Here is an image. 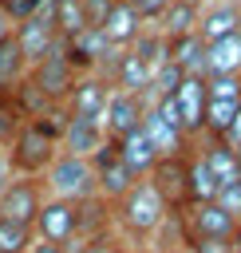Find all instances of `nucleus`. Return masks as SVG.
Listing matches in <instances>:
<instances>
[{
  "label": "nucleus",
  "instance_id": "26",
  "mask_svg": "<svg viewBox=\"0 0 241 253\" xmlns=\"http://www.w3.org/2000/svg\"><path fill=\"white\" fill-rule=\"evenodd\" d=\"M51 28L59 40H71L87 28V16H83V4L79 0H51Z\"/></svg>",
  "mask_w": 241,
  "mask_h": 253
},
{
  "label": "nucleus",
  "instance_id": "29",
  "mask_svg": "<svg viewBox=\"0 0 241 253\" xmlns=\"http://www.w3.org/2000/svg\"><path fill=\"white\" fill-rule=\"evenodd\" d=\"M32 241H36V233L28 225H12L0 217V253H28Z\"/></svg>",
  "mask_w": 241,
  "mask_h": 253
},
{
  "label": "nucleus",
  "instance_id": "23",
  "mask_svg": "<svg viewBox=\"0 0 241 253\" xmlns=\"http://www.w3.org/2000/svg\"><path fill=\"white\" fill-rule=\"evenodd\" d=\"M201 162L209 166V174L217 178V186H229L233 178H241V158H237V150H233L229 142H221V138H213V142L205 146Z\"/></svg>",
  "mask_w": 241,
  "mask_h": 253
},
{
  "label": "nucleus",
  "instance_id": "6",
  "mask_svg": "<svg viewBox=\"0 0 241 253\" xmlns=\"http://www.w3.org/2000/svg\"><path fill=\"white\" fill-rule=\"evenodd\" d=\"M87 162H91V174H95V194H99V198H107V202H119V198L138 182V178L119 162V154H115V146H111V142H103Z\"/></svg>",
  "mask_w": 241,
  "mask_h": 253
},
{
  "label": "nucleus",
  "instance_id": "27",
  "mask_svg": "<svg viewBox=\"0 0 241 253\" xmlns=\"http://www.w3.org/2000/svg\"><path fill=\"white\" fill-rule=\"evenodd\" d=\"M130 51H134V55H138V59H142V63L150 67V75H154V71H158V67L166 63V40H162L158 32H154V36H150V32H138V36H134V47H130Z\"/></svg>",
  "mask_w": 241,
  "mask_h": 253
},
{
  "label": "nucleus",
  "instance_id": "14",
  "mask_svg": "<svg viewBox=\"0 0 241 253\" xmlns=\"http://www.w3.org/2000/svg\"><path fill=\"white\" fill-rule=\"evenodd\" d=\"M115 146V154H119V162L134 174V178H146L150 174V166L158 162V150H154V142L146 138V130L138 126V130H130V134H122L119 142H111Z\"/></svg>",
  "mask_w": 241,
  "mask_h": 253
},
{
  "label": "nucleus",
  "instance_id": "40",
  "mask_svg": "<svg viewBox=\"0 0 241 253\" xmlns=\"http://www.w3.org/2000/svg\"><path fill=\"white\" fill-rule=\"evenodd\" d=\"M170 253H186V249H170Z\"/></svg>",
  "mask_w": 241,
  "mask_h": 253
},
{
  "label": "nucleus",
  "instance_id": "39",
  "mask_svg": "<svg viewBox=\"0 0 241 253\" xmlns=\"http://www.w3.org/2000/svg\"><path fill=\"white\" fill-rule=\"evenodd\" d=\"M4 36H12V20L0 12V40H4Z\"/></svg>",
  "mask_w": 241,
  "mask_h": 253
},
{
  "label": "nucleus",
  "instance_id": "24",
  "mask_svg": "<svg viewBox=\"0 0 241 253\" xmlns=\"http://www.w3.org/2000/svg\"><path fill=\"white\" fill-rule=\"evenodd\" d=\"M158 20H162V32H158L162 40L190 36V32H198V4H190V0H170Z\"/></svg>",
  "mask_w": 241,
  "mask_h": 253
},
{
  "label": "nucleus",
  "instance_id": "22",
  "mask_svg": "<svg viewBox=\"0 0 241 253\" xmlns=\"http://www.w3.org/2000/svg\"><path fill=\"white\" fill-rule=\"evenodd\" d=\"M217 178L209 174V166L198 158H186V206H201V202H213L217 198Z\"/></svg>",
  "mask_w": 241,
  "mask_h": 253
},
{
  "label": "nucleus",
  "instance_id": "36",
  "mask_svg": "<svg viewBox=\"0 0 241 253\" xmlns=\"http://www.w3.org/2000/svg\"><path fill=\"white\" fill-rule=\"evenodd\" d=\"M28 253H63V245H51V241H32Z\"/></svg>",
  "mask_w": 241,
  "mask_h": 253
},
{
  "label": "nucleus",
  "instance_id": "34",
  "mask_svg": "<svg viewBox=\"0 0 241 253\" xmlns=\"http://www.w3.org/2000/svg\"><path fill=\"white\" fill-rule=\"evenodd\" d=\"M79 253H122V249H119V245H115L111 237H95V241H87V245H83Z\"/></svg>",
  "mask_w": 241,
  "mask_h": 253
},
{
  "label": "nucleus",
  "instance_id": "5",
  "mask_svg": "<svg viewBox=\"0 0 241 253\" xmlns=\"http://www.w3.org/2000/svg\"><path fill=\"white\" fill-rule=\"evenodd\" d=\"M32 233H40V241H51V245H71L79 241V202H63V198H47L40 202V213L32 221Z\"/></svg>",
  "mask_w": 241,
  "mask_h": 253
},
{
  "label": "nucleus",
  "instance_id": "8",
  "mask_svg": "<svg viewBox=\"0 0 241 253\" xmlns=\"http://www.w3.org/2000/svg\"><path fill=\"white\" fill-rule=\"evenodd\" d=\"M146 186L162 198L166 210H182L186 206V154H162L150 166Z\"/></svg>",
  "mask_w": 241,
  "mask_h": 253
},
{
  "label": "nucleus",
  "instance_id": "17",
  "mask_svg": "<svg viewBox=\"0 0 241 253\" xmlns=\"http://www.w3.org/2000/svg\"><path fill=\"white\" fill-rule=\"evenodd\" d=\"M166 63H174L182 75H201L205 71V43H201V36L190 32V36L166 40Z\"/></svg>",
  "mask_w": 241,
  "mask_h": 253
},
{
  "label": "nucleus",
  "instance_id": "38",
  "mask_svg": "<svg viewBox=\"0 0 241 253\" xmlns=\"http://www.w3.org/2000/svg\"><path fill=\"white\" fill-rule=\"evenodd\" d=\"M229 241H233V253H241V217H237V225H233V237H229Z\"/></svg>",
  "mask_w": 241,
  "mask_h": 253
},
{
  "label": "nucleus",
  "instance_id": "25",
  "mask_svg": "<svg viewBox=\"0 0 241 253\" xmlns=\"http://www.w3.org/2000/svg\"><path fill=\"white\" fill-rule=\"evenodd\" d=\"M237 111H241V103L205 99V107H201V130L225 142V138H229V126H233V119H237Z\"/></svg>",
  "mask_w": 241,
  "mask_h": 253
},
{
  "label": "nucleus",
  "instance_id": "31",
  "mask_svg": "<svg viewBox=\"0 0 241 253\" xmlns=\"http://www.w3.org/2000/svg\"><path fill=\"white\" fill-rule=\"evenodd\" d=\"M213 202H217V206H221V210H229V213H233V217H241V178H233V182H229V186H221V190H217V198H213Z\"/></svg>",
  "mask_w": 241,
  "mask_h": 253
},
{
  "label": "nucleus",
  "instance_id": "2",
  "mask_svg": "<svg viewBox=\"0 0 241 253\" xmlns=\"http://www.w3.org/2000/svg\"><path fill=\"white\" fill-rule=\"evenodd\" d=\"M119 221H122V229L134 233V237H146V233H154V229L166 221V206H162V198L146 186V178H138V182L119 198Z\"/></svg>",
  "mask_w": 241,
  "mask_h": 253
},
{
  "label": "nucleus",
  "instance_id": "11",
  "mask_svg": "<svg viewBox=\"0 0 241 253\" xmlns=\"http://www.w3.org/2000/svg\"><path fill=\"white\" fill-rule=\"evenodd\" d=\"M12 40H16V47H20L24 63L32 67V63H40V59L51 51V43H55L59 36H55L51 20H43V16H24V20H16Z\"/></svg>",
  "mask_w": 241,
  "mask_h": 253
},
{
  "label": "nucleus",
  "instance_id": "41",
  "mask_svg": "<svg viewBox=\"0 0 241 253\" xmlns=\"http://www.w3.org/2000/svg\"><path fill=\"white\" fill-rule=\"evenodd\" d=\"M190 4H201V0H190Z\"/></svg>",
  "mask_w": 241,
  "mask_h": 253
},
{
  "label": "nucleus",
  "instance_id": "1",
  "mask_svg": "<svg viewBox=\"0 0 241 253\" xmlns=\"http://www.w3.org/2000/svg\"><path fill=\"white\" fill-rule=\"evenodd\" d=\"M55 146H59V126L24 123V126L12 134V150H8L12 174H20V178L47 174V166L55 162Z\"/></svg>",
  "mask_w": 241,
  "mask_h": 253
},
{
  "label": "nucleus",
  "instance_id": "30",
  "mask_svg": "<svg viewBox=\"0 0 241 253\" xmlns=\"http://www.w3.org/2000/svg\"><path fill=\"white\" fill-rule=\"evenodd\" d=\"M186 253H233L229 237H186Z\"/></svg>",
  "mask_w": 241,
  "mask_h": 253
},
{
  "label": "nucleus",
  "instance_id": "33",
  "mask_svg": "<svg viewBox=\"0 0 241 253\" xmlns=\"http://www.w3.org/2000/svg\"><path fill=\"white\" fill-rule=\"evenodd\" d=\"M79 4H83V16H87V28H99L103 16H107V8H111L115 0H79Z\"/></svg>",
  "mask_w": 241,
  "mask_h": 253
},
{
  "label": "nucleus",
  "instance_id": "35",
  "mask_svg": "<svg viewBox=\"0 0 241 253\" xmlns=\"http://www.w3.org/2000/svg\"><path fill=\"white\" fill-rule=\"evenodd\" d=\"M12 178H16V174H12V166H8V154L0 150V194L8 190V182H12Z\"/></svg>",
  "mask_w": 241,
  "mask_h": 253
},
{
  "label": "nucleus",
  "instance_id": "18",
  "mask_svg": "<svg viewBox=\"0 0 241 253\" xmlns=\"http://www.w3.org/2000/svg\"><path fill=\"white\" fill-rule=\"evenodd\" d=\"M24 75H28V63H24L16 40L4 36V40H0V107H12V95H16V87L24 83Z\"/></svg>",
  "mask_w": 241,
  "mask_h": 253
},
{
  "label": "nucleus",
  "instance_id": "28",
  "mask_svg": "<svg viewBox=\"0 0 241 253\" xmlns=\"http://www.w3.org/2000/svg\"><path fill=\"white\" fill-rule=\"evenodd\" d=\"M205 99L241 103V75H205Z\"/></svg>",
  "mask_w": 241,
  "mask_h": 253
},
{
  "label": "nucleus",
  "instance_id": "20",
  "mask_svg": "<svg viewBox=\"0 0 241 253\" xmlns=\"http://www.w3.org/2000/svg\"><path fill=\"white\" fill-rule=\"evenodd\" d=\"M205 75H241V32L225 36L217 43H205Z\"/></svg>",
  "mask_w": 241,
  "mask_h": 253
},
{
  "label": "nucleus",
  "instance_id": "7",
  "mask_svg": "<svg viewBox=\"0 0 241 253\" xmlns=\"http://www.w3.org/2000/svg\"><path fill=\"white\" fill-rule=\"evenodd\" d=\"M142 111H146V95L111 91V95H107V107H103V119H99L107 142H119L122 134L138 130V126H142Z\"/></svg>",
  "mask_w": 241,
  "mask_h": 253
},
{
  "label": "nucleus",
  "instance_id": "9",
  "mask_svg": "<svg viewBox=\"0 0 241 253\" xmlns=\"http://www.w3.org/2000/svg\"><path fill=\"white\" fill-rule=\"evenodd\" d=\"M237 217L229 210H221L217 202H201V206H182V233L186 237H233Z\"/></svg>",
  "mask_w": 241,
  "mask_h": 253
},
{
  "label": "nucleus",
  "instance_id": "37",
  "mask_svg": "<svg viewBox=\"0 0 241 253\" xmlns=\"http://www.w3.org/2000/svg\"><path fill=\"white\" fill-rule=\"evenodd\" d=\"M229 146H237L241 142V111H237V119H233V126H229V138H225Z\"/></svg>",
  "mask_w": 241,
  "mask_h": 253
},
{
  "label": "nucleus",
  "instance_id": "4",
  "mask_svg": "<svg viewBox=\"0 0 241 253\" xmlns=\"http://www.w3.org/2000/svg\"><path fill=\"white\" fill-rule=\"evenodd\" d=\"M47 186L55 190V198L63 202H87L95 194V174H91V162L87 158H75V154H55V162L47 166Z\"/></svg>",
  "mask_w": 241,
  "mask_h": 253
},
{
  "label": "nucleus",
  "instance_id": "19",
  "mask_svg": "<svg viewBox=\"0 0 241 253\" xmlns=\"http://www.w3.org/2000/svg\"><path fill=\"white\" fill-rule=\"evenodd\" d=\"M241 32V8L237 4H217L209 8L205 16H198V36L201 43H217L225 36H237Z\"/></svg>",
  "mask_w": 241,
  "mask_h": 253
},
{
  "label": "nucleus",
  "instance_id": "10",
  "mask_svg": "<svg viewBox=\"0 0 241 253\" xmlns=\"http://www.w3.org/2000/svg\"><path fill=\"white\" fill-rule=\"evenodd\" d=\"M40 182L36 178H12L8 182V190L0 194V217L4 221H12V225H28L32 229V221H36V213H40Z\"/></svg>",
  "mask_w": 241,
  "mask_h": 253
},
{
  "label": "nucleus",
  "instance_id": "3",
  "mask_svg": "<svg viewBox=\"0 0 241 253\" xmlns=\"http://www.w3.org/2000/svg\"><path fill=\"white\" fill-rule=\"evenodd\" d=\"M75 67L63 59V40H55L51 43V51L40 59V63H32V71H28V83L47 99V103H59V99H67L71 95V87H75Z\"/></svg>",
  "mask_w": 241,
  "mask_h": 253
},
{
  "label": "nucleus",
  "instance_id": "21",
  "mask_svg": "<svg viewBox=\"0 0 241 253\" xmlns=\"http://www.w3.org/2000/svg\"><path fill=\"white\" fill-rule=\"evenodd\" d=\"M115 91H122V95H146V91H150V67H146L134 51H119Z\"/></svg>",
  "mask_w": 241,
  "mask_h": 253
},
{
  "label": "nucleus",
  "instance_id": "15",
  "mask_svg": "<svg viewBox=\"0 0 241 253\" xmlns=\"http://www.w3.org/2000/svg\"><path fill=\"white\" fill-rule=\"evenodd\" d=\"M138 32H142V24H138V16L130 12L126 0H115V4L107 8L103 24H99V36L107 40V47H126V43H134Z\"/></svg>",
  "mask_w": 241,
  "mask_h": 253
},
{
  "label": "nucleus",
  "instance_id": "16",
  "mask_svg": "<svg viewBox=\"0 0 241 253\" xmlns=\"http://www.w3.org/2000/svg\"><path fill=\"white\" fill-rule=\"evenodd\" d=\"M103 142H107V134H103V126L95 119H71V115L63 119V146H67V154L91 158Z\"/></svg>",
  "mask_w": 241,
  "mask_h": 253
},
{
  "label": "nucleus",
  "instance_id": "12",
  "mask_svg": "<svg viewBox=\"0 0 241 253\" xmlns=\"http://www.w3.org/2000/svg\"><path fill=\"white\" fill-rule=\"evenodd\" d=\"M174 99V111H178V126L182 134H201V107H205V79L201 75H186L182 87L170 95Z\"/></svg>",
  "mask_w": 241,
  "mask_h": 253
},
{
  "label": "nucleus",
  "instance_id": "13",
  "mask_svg": "<svg viewBox=\"0 0 241 253\" xmlns=\"http://www.w3.org/2000/svg\"><path fill=\"white\" fill-rule=\"evenodd\" d=\"M107 83L99 79V75H79L75 79V87H71V95H67V115L71 119H103V107H107Z\"/></svg>",
  "mask_w": 241,
  "mask_h": 253
},
{
  "label": "nucleus",
  "instance_id": "32",
  "mask_svg": "<svg viewBox=\"0 0 241 253\" xmlns=\"http://www.w3.org/2000/svg\"><path fill=\"white\" fill-rule=\"evenodd\" d=\"M126 4H130V12H134L138 24H142V20H158V16L166 12L170 0H126Z\"/></svg>",
  "mask_w": 241,
  "mask_h": 253
}]
</instances>
